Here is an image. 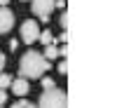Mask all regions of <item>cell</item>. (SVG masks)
Segmentation results:
<instances>
[{"label": "cell", "mask_w": 124, "mask_h": 108, "mask_svg": "<svg viewBox=\"0 0 124 108\" xmlns=\"http://www.w3.org/2000/svg\"><path fill=\"white\" fill-rule=\"evenodd\" d=\"M26 106H28V101H26V99H23V96H21V99H19V101H16V103H14L12 108H26Z\"/></svg>", "instance_id": "obj_11"}, {"label": "cell", "mask_w": 124, "mask_h": 108, "mask_svg": "<svg viewBox=\"0 0 124 108\" xmlns=\"http://www.w3.org/2000/svg\"><path fill=\"white\" fill-rule=\"evenodd\" d=\"M38 40H40L42 45H56V38H54L52 31H40V38H38Z\"/></svg>", "instance_id": "obj_8"}, {"label": "cell", "mask_w": 124, "mask_h": 108, "mask_svg": "<svg viewBox=\"0 0 124 108\" xmlns=\"http://www.w3.org/2000/svg\"><path fill=\"white\" fill-rule=\"evenodd\" d=\"M66 26H68V14L63 12V14H61V28H66Z\"/></svg>", "instance_id": "obj_13"}, {"label": "cell", "mask_w": 124, "mask_h": 108, "mask_svg": "<svg viewBox=\"0 0 124 108\" xmlns=\"http://www.w3.org/2000/svg\"><path fill=\"white\" fill-rule=\"evenodd\" d=\"M66 54H68V47H66V45H63V47H59V56H66Z\"/></svg>", "instance_id": "obj_15"}, {"label": "cell", "mask_w": 124, "mask_h": 108, "mask_svg": "<svg viewBox=\"0 0 124 108\" xmlns=\"http://www.w3.org/2000/svg\"><path fill=\"white\" fill-rule=\"evenodd\" d=\"M5 101H7V92H5V89H0V106H2Z\"/></svg>", "instance_id": "obj_14"}, {"label": "cell", "mask_w": 124, "mask_h": 108, "mask_svg": "<svg viewBox=\"0 0 124 108\" xmlns=\"http://www.w3.org/2000/svg\"><path fill=\"white\" fill-rule=\"evenodd\" d=\"M7 2H9V0H0V7H7Z\"/></svg>", "instance_id": "obj_18"}, {"label": "cell", "mask_w": 124, "mask_h": 108, "mask_svg": "<svg viewBox=\"0 0 124 108\" xmlns=\"http://www.w3.org/2000/svg\"><path fill=\"white\" fill-rule=\"evenodd\" d=\"M0 108H2V106H0Z\"/></svg>", "instance_id": "obj_20"}, {"label": "cell", "mask_w": 124, "mask_h": 108, "mask_svg": "<svg viewBox=\"0 0 124 108\" xmlns=\"http://www.w3.org/2000/svg\"><path fill=\"white\" fill-rule=\"evenodd\" d=\"M49 71V61L38 52H26L19 61V73L23 80H35V78H42V73Z\"/></svg>", "instance_id": "obj_1"}, {"label": "cell", "mask_w": 124, "mask_h": 108, "mask_svg": "<svg viewBox=\"0 0 124 108\" xmlns=\"http://www.w3.org/2000/svg\"><path fill=\"white\" fill-rule=\"evenodd\" d=\"M59 73H61V75L68 73V63H66V61H61V63H59Z\"/></svg>", "instance_id": "obj_12"}, {"label": "cell", "mask_w": 124, "mask_h": 108, "mask_svg": "<svg viewBox=\"0 0 124 108\" xmlns=\"http://www.w3.org/2000/svg\"><path fill=\"white\" fill-rule=\"evenodd\" d=\"M31 9H33V14L40 21H49V14L54 9V0H33Z\"/></svg>", "instance_id": "obj_3"}, {"label": "cell", "mask_w": 124, "mask_h": 108, "mask_svg": "<svg viewBox=\"0 0 124 108\" xmlns=\"http://www.w3.org/2000/svg\"><path fill=\"white\" fill-rule=\"evenodd\" d=\"M26 108H38V106H33V103H28V106H26Z\"/></svg>", "instance_id": "obj_19"}, {"label": "cell", "mask_w": 124, "mask_h": 108, "mask_svg": "<svg viewBox=\"0 0 124 108\" xmlns=\"http://www.w3.org/2000/svg\"><path fill=\"white\" fill-rule=\"evenodd\" d=\"M14 26V14L9 7H0V33H7Z\"/></svg>", "instance_id": "obj_5"}, {"label": "cell", "mask_w": 124, "mask_h": 108, "mask_svg": "<svg viewBox=\"0 0 124 108\" xmlns=\"http://www.w3.org/2000/svg\"><path fill=\"white\" fill-rule=\"evenodd\" d=\"M38 38H40V28H38V24H35L33 19L23 21V24H21V40L26 42V45H33Z\"/></svg>", "instance_id": "obj_4"}, {"label": "cell", "mask_w": 124, "mask_h": 108, "mask_svg": "<svg viewBox=\"0 0 124 108\" xmlns=\"http://www.w3.org/2000/svg\"><path fill=\"white\" fill-rule=\"evenodd\" d=\"M42 89H45V92H49V89H56L54 78H42Z\"/></svg>", "instance_id": "obj_10"}, {"label": "cell", "mask_w": 124, "mask_h": 108, "mask_svg": "<svg viewBox=\"0 0 124 108\" xmlns=\"http://www.w3.org/2000/svg\"><path fill=\"white\" fill-rule=\"evenodd\" d=\"M12 92L16 96H26L28 94V80H23V78H16V80H12Z\"/></svg>", "instance_id": "obj_6"}, {"label": "cell", "mask_w": 124, "mask_h": 108, "mask_svg": "<svg viewBox=\"0 0 124 108\" xmlns=\"http://www.w3.org/2000/svg\"><path fill=\"white\" fill-rule=\"evenodd\" d=\"M54 5H56V7H61V9H63V7H66V0H54Z\"/></svg>", "instance_id": "obj_17"}, {"label": "cell", "mask_w": 124, "mask_h": 108, "mask_svg": "<svg viewBox=\"0 0 124 108\" xmlns=\"http://www.w3.org/2000/svg\"><path fill=\"white\" fill-rule=\"evenodd\" d=\"M5 61H7V59H5V54L0 52V71H2V68H5Z\"/></svg>", "instance_id": "obj_16"}, {"label": "cell", "mask_w": 124, "mask_h": 108, "mask_svg": "<svg viewBox=\"0 0 124 108\" xmlns=\"http://www.w3.org/2000/svg\"><path fill=\"white\" fill-rule=\"evenodd\" d=\"M38 108H68V96L61 89H49L40 96Z\"/></svg>", "instance_id": "obj_2"}, {"label": "cell", "mask_w": 124, "mask_h": 108, "mask_svg": "<svg viewBox=\"0 0 124 108\" xmlns=\"http://www.w3.org/2000/svg\"><path fill=\"white\" fill-rule=\"evenodd\" d=\"M42 56L47 61H54L56 56H59V47L56 45H45V52H42Z\"/></svg>", "instance_id": "obj_7"}, {"label": "cell", "mask_w": 124, "mask_h": 108, "mask_svg": "<svg viewBox=\"0 0 124 108\" xmlns=\"http://www.w3.org/2000/svg\"><path fill=\"white\" fill-rule=\"evenodd\" d=\"M12 75H7V73H0V89H7L9 85H12Z\"/></svg>", "instance_id": "obj_9"}]
</instances>
